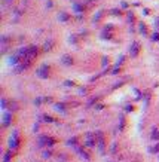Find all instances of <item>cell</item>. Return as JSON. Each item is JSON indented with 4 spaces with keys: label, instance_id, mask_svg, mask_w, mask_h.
<instances>
[{
    "label": "cell",
    "instance_id": "7402d4cb",
    "mask_svg": "<svg viewBox=\"0 0 159 162\" xmlns=\"http://www.w3.org/2000/svg\"><path fill=\"white\" fill-rule=\"evenodd\" d=\"M64 83H66V85H67V86H73V85H74V83H73V82H70V80H66V82H64Z\"/></svg>",
    "mask_w": 159,
    "mask_h": 162
},
{
    "label": "cell",
    "instance_id": "6da1fadb",
    "mask_svg": "<svg viewBox=\"0 0 159 162\" xmlns=\"http://www.w3.org/2000/svg\"><path fill=\"white\" fill-rule=\"evenodd\" d=\"M85 138H86L85 144H86V146H89V147H94L95 144L98 143V140H97V134H95V132H88V134L85 135Z\"/></svg>",
    "mask_w": 159,
    "mask_h": 162
},
{
    "label": "cell",
    "instance_id": "277c9868",
    "mask_svg": "<svg viewBox=\"0 0 159 162\" xmlns=\"http://www.w3.org/2000/svg\"><path fill=\"white\" fill-rule=\"evenodd\" d=\"M140 43H138V42H134V43H132L131 45V48H129V54H131V57L132 58H135L137 55H138V52H140Z\"/></svg>",
    "mask_w": 159,
    "mask_h": 162
},
{
    "label": "cell",
    "instance_id": "3957f363",
    "mask_svg": "<svg viewBox=\"0 0 159 162\" xmlns=\"http://www.w3.org/2000/svg\"><path fill=\"white\" fill-rule=\"evenodd\" d=\"M36 74L42 79H46L49 76V65H40L37 69V71H36Z\"/></svg>",
    "mask_w": 159,
    "mask_h": 162
},
{
    "label": "cell",
    "instance_id": "7a4b0ae2",
    "mask_svg": "<svg viewBox=\"0 0 159 162\" xmlns=\"http://www.w3.org/2000/svg\"><path fill=\"white\" fill-rule=\"evenodd\" d=\"M20 146V137H18V131H13V134L9 138V147L11 149H16Z\"/></svg>",
    "mask_w": 159,
    "mask_h": 162
},
{
    "label": "cell",
    "instance_id": "4fadbf2b",
    "mask_svg": "<svg viewBox=\"0 0 159 162\" xmlns=\"http://www.w3.org/2000/svg\"><path fill=\"white\" fill-rule=\"evenodd\" d=\"M43 121H46V122H54V119H52L51 116H48V115H43Z\"/></svg>",
    "mask_w": 159,
    "mask_h": 162
},
{
    "label": "cell",
    "instance_id": "8fae6325",
    "mask_svg": "<svg viewBox=\"0 0 159 162\" xmlns=\"http://www.w3.org/2000/svg\"><path fill=\"white\" fill-rule=\"evenodd\" d=\"M140 31H141V34H147V27H146V25L144 24H140Z\"/></svg>",
    "mask_w": 159,
    "mask_h": 162
},
{
    "label": "cell",
    "instance_id": "ffe728a7",
    "mask_svg": "<svg viewBox=\"0 0 159 162\" xmlns=\"http://www.w3.org/2000/svg\"><path fill=\"white\" fill-rule=\"evenodd\" d=\"M112 13H113V15H120V9H113Z\"/></svg>",
    "mask_w": 159,
    "mask_h": 162
},
{
    "label": "cell",
    "instance_id": "cb8c5ba5",
    "mask_svg": "<svg viewBox=\"0 0 159 162\" xmlns=\"http://www.w3.org/2000/svg\"><path fill=\"white\" fill-rule=\"evenodd\" d=\"M156 27L159 28V18H156Z\"/></svg>",
    "mask_w": 159,
    "mask_h": 162
},
{
    "label": "cell",
    "instance_id": "52a82bcc",
    "mask_svg": "<svg viewBox=\"0 0 159 162\" xmlns=\"http://www.w3.org/2000/svg\"><path fill=\"white\" fill-rule=\"evenodd\" d=\"M52 46H54V40L49 39V40H46V42H45V45H43V49H45V51H51V49H52Z\"/></svg>",
    "mask_w": 159,
    "mask_h": 162
},
{
    "label": "cell",
    "instance_id": "e0dca14e",
    "mask_svg": "<svg viewBox=\"0 0 159 162\" xmlns=\"http://www.w3.org/2000/svg\"><path fill=\"white\" fill-rule=\"evenodd\" d=\"M55 109H57V110H61V112H66V109H64V106H63V104H57V106H55Z\"/></svg>",
    "mask_w": 159,
    "mask_h": 162
},
{
    "label": "cell",
    "instance_id": "7c38bea8",
    "mask_svg": "<svg viewBox=\"0 0 159 162\" xmlns=\"http://www.w3.org/2000/svg\"><path fill=\"white\" fill-rule=\"evenodd\" d=\"M150 152H152V153H158V152H159V143H156L155 146L150 149Z\"/></svg>",
    "mask_w": 159,
    "mask_h": 162
},
{
    "label": "cell",
    "instance_id": "d4e9b609",
    "mask_svg": "<svg viewBox=\"0 0 159 162\" xmlns=\"http://www.w3.org/2000/svg\"><path fill=\"white\" fill-rule=\"evenodd\" d=\"M6 2H11V0H6Z\"/></svg>",
    "mask_w": 159,
    "mask_h": 162
},
{
    "label": "cell",
    "instance_id": "44dd1931",
    "mask_svg": "<svg viewBox=\"0 0 159 162\" xmlns=\"http://www.w3.org/2000/svg\"><path fill=\"white\" fill-rule=\"evenodd\" d=\"M152 39L153 40H159V33H155V34L152 36Z\"/></svg>",
    "mask_w": 159,
    "mask_h": 162
},
{
    "label": "cell",
    "instance_id": "d6986e66",
    "mask_svg": "<svg viewBox=\"0 0 159 162\" xmlns=\"http://www.w3.org/2000/svg\"><path fill=\"white\" fill-rule=\"evenodd\" d=\"M76 140H77L76 137H73V138H70V140L67 141V144H76Z\"/></svg>",
    "mask_w": 159,
    "mask_h": 162
},
{
    "label": "cell",
    "instance_id": "9c48e42d",
    "mask_svg": "<svg viewBox=\"0 0 159 162\" xmlns=\"http://www.w3.org/2000/svg\"><path fill=\"white\" fill-rule=\"evenodd\" d=\"M58 18H60V21H63V22H66V21H68V18H70V16H68L67 13H64V12H61V13H60V16H58Z\"/></svg>",
    "mask_w": 159,
    "mask_h": 162
},
{
    "label": "cell",
    "instance_id": "2e32d148",
    "mask_svg": "<svg viewBox=\"0 0 159 162\" xmlns=\"http://www.w3.org/2000/svg\"><path fill=\"white\" fill-rule=\"evenodd\" d=\"M42 101H45V98H36V100H34V104H36V106H40Z\"/></svg>",
    "mask_w": 159,
    "mask_h": 162
},
{
    "label": "cell",
    "instance_id": "5b68a950",
    "mask_svg": "<svg viewBox=\"0 0 159 162\" xmlns=\"http://www.w3.org/2000/svg\"><path fill=\"white\" fill-rule=\"evenodd\" d=\"M36 55H37V48L36 46H30L28 48V52H27V58L34 59V58H36Z\"/></svg>",
    "mask_w": 159,
    "mask_h": 162
},
{
    "label": "cell",
    "instance_id": "30bf717a",
    "mask_svg": "<svg viewBox=\"0 0 159 162\" xmlns=\"http://www.w3.org/2000/svg\"><path fill=\"white\" fill-rule=\"evenodd\" d=\"M11 155H12V152H6L5 156H3V162H9L11 161Z\"/></svg>",
    "mask_w": 159,
    "mask_h": 162
},
{
    "label": "cell",
    "instance_id": "ba28073f",
    "mask_svg": "<svg viewBox=\"0 0 159 162\" xmlns=\"http://www.w3.org/2000/svg\"><path fill=\"white\" fill-rule=\"evenodd\" d=\"M11 119H12V116H11L9 113H6V115L3 116V125H5V126H7V125L11 123Z\"/></svg>",
    "mask_w": 159,
    "mask_h": 162
},
{
    "label": "cell",
    "instance_id": "5bb4252c",
    "mask_svg": "<svg viewBox=\"0 0 159 162\" xmlns=\"http://www.w3.org/2000/svg\"><path fill=\"white\" fill-rule=\"evenodd\" d=\"M74 9H76V12H82L83 11V6L82 5H74Z\"/></svg>",
    "mask_w": 159,
    "mask_h": 162
},
{
    "label": "cell",
    "instance_id": "603a6c76",
    "mask_svg": "<svg viewBox=\"0 0 159 162\" xmlns=\"http://www.w3.org/2000/svg\"><path fill=\"white\" fill-rule=\"evenodd\" d=\"M106 64H109V59L107 58H103V65H106Z\"/></svg>",
    "mask_w": 159,
    "mask_h": 162
},
{
    "label": "cell",
    "instance_id": "8992f818",
    "mask_svg": "<svg viewBox=\"0 0 159 162\" xmlns=\"http://www.w3.org/2000/svg\"><path fill=\"white\" fill-rule=\"evenodd\" d=\"M61 63L66 64V65H72L73 64V58L70 55H63V57H61Z\"/></svg>",
    "mask_w": 159,
    "mask_h": 162
},
{
    "label": "cell",
    "instance_id": "ac0fdd59",
    "mask_svg": "<svg viewBox=\"0 0 159 162\" xmlns=\"http://www.w3.org/2000/svg\"><path fill=\"white\" fill-rule=\"evenodd\" d=\"M101 15H103V12H101V11H100V12H98V13H97V15H95V16H94V21H98V19H100V18H101Z\"/></svg>",
    "mask_w": 159,
    "mask_h": 162
},
{
    "label": "cell",
    "instance_id": "9a60e30c",
    "mask_svg": "<svg viewBox=\"0 0 159 162\" xmlns=\"http://www.w3.org/2000/svg\"><path fill=\"white\" fill-rule=\"evenodd\" d=\"M123 126H125V119H123V116H120V126H119V130H123Z\"/></svg>",
    "mask_w": 159,
    "mask_h": 162
}]
</instances>
